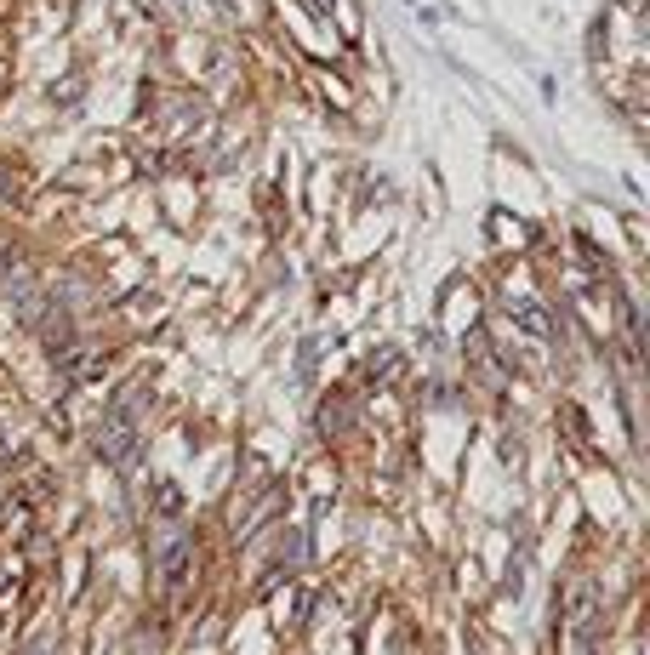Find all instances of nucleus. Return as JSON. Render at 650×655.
<instances>
[{
    "mask_svg": "<svg viewBox=\"0 0 650 655\" xmlns=\"http://www.w3.org/2000/svg\"><path fill=\"white\" fill-rule=\"evenodd\" d=\"M189 558H194L189 535H171V542H166V553H160V576H166V587H171V593L183 587V581H189Z\"/></svg>",
    "mask_w": 650,
    "mask_h": 655,
    "instance_id": "obj_1",
    "label": "nucleus"
}]
</instances>
